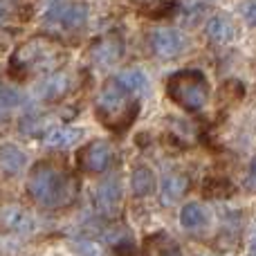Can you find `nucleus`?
Listing matches in <instances>:
<instances>
[{
	"instance_id": "1a4fd4ad",
	"label": "nucleus",
	"mask_w": 256,
	"mask_h": 256,
	"mask_svg": "<svg viewBox=\"0 0 256 256\" xmlns=\"http://www.w3.org/2000/svg\"><path fill=\"white\" fill-rule=\"evenodd\" d=\"M94 207L104 218H115L122 207V182L117 176H110L94 189Z\"/></svg>"
},
{
	"instance_id": "20e7f679",
	"label": "nucleus",
	"mask_w": 256,
	"mask_h": 256,
	"mask_svg": "<svg viewBox=\"0 0 256 256\" xmlns=\"http://www.w3.org/2000/svg\"><path fill=\"white\" fill-rule=\"evenodd\" d=\"M166 94L186 112H198L209 102V81L200 70L176 72L166 81Z\"/></svg>"
},
{
	"instance_id": "2eb2a0df",
	"label": "nucleus",
	"mask_w": 256,
	"mask_h": 256,
	"mask_svg": "<svg viewBox=\"0 0 256 256\" xmlns=\"http://www.w3.org/2000/svg\"><path fill=\"white\" fill-rule=\"evenodd\" d=\"M27 158H25V150L16 144H2L0 146V171L4 176H16L25 168Z\"/></svg>"
},
{
	"instance_id": "7ed1b4c3",
	"label": "nucleus",
	"mask_w": 256,
	"mask_h": 256,
	"mask_svg": "<svg viewBox=\"0 0 256 256\" xmlns=\"http://www.w3.org/2000/svg\"><path fill=\"white\" fill-rule=\"evenodd\" d=\"M140 110V97L130 92L126 86H122L117 79H108L102 86L94 102L97 120L110 132H124L135 122Z\"/></svg>"
},
{
	"instance_id": "5701e85b",
	"label": "nucleus",
	"mask_w": 256,
	"mask_h": 256,
	"mask_svg": "<svg viewBox=\"0 0 256 256\" xmlns=\"http://www.w3.org/2000/svg\"><path fill=\"white\" fill-rule=\"evenodd\" d=\"M4 112H7V110H4V108L0 106V120H2V115H4Z\"/></svg>"
},
{
	"instance_id": "412c9836",
	"label": "nucleus",
	"mask_w": 256,
	"mask_h": 256,
	"mask_svg": "<svg viewBox=\"0 0 256 256\" xmlns=\"http://www.w3.org/2000/svg\"><path fill=\"white\" fill-rule=\"evenodd\" d=\"M245 184H248V189H256V158L252 160V164H250V171H248V180H245Z\"/></svg>"
},
{
	"instance_id": "4468645a",
	"label": "nucleus",
	"mask_w": 256,
	"mask_h": 256,
	"mask_svg": "<svg viewBox=\"0 0 256 256\" xmlns=\"http://www.w3.org/2000/svg\"><path fill=\"white\" fill-rule=\"evenodd\" d=\"M0 220L12 232H32L34 230V218H32V214L27 212V209L18 207V204L4 207L2 214H0Z\"/></svg>"
},
{
	"instance_id": "a211bd4d",
	"label": "nucleus",
	"mask_w": 256,
	"mask_h": 256,
	"mask_svg": "<svg viewBox=\"0 0 256 256\" xmlns=\"http://www.w3.org/2000/svg\"><path fill=\"white\" fill-rule=\"evenodd\" d=\"M115 79L120 81L122 86H126L135 97H144V94L148 92V76H146L140 68H128V70L120 72Z\"/></svg>"
},
{
	"instance_id": "ddd939ff",
	"label": "nucleus",
	"mask_w": 256,
	"mask_h": 256,
	"mask_svg": "<svg viewBox=\"0 0 256 256\" xmlns=\"http://www.w3.org/2000/svg\"><path fill=\"white\" fill-rule=\"evenodd\" d=\"M142 256H182V250L173 236L158 232V234L146 236L142 245Z\"/></svg>"
},
{
	"instance_id": "4be33fe9",
	"label": "nucleus",
	"mask_w": 256,
	"mask_h": 256,
	"mask_svg": "<svg viewBox=\"0 0 256 256\" xmlns=\"http://www.w3.org/2000/svg\"><path fill=\"white\" fill-rule=\"evenodd\" d=\"M4 14H7V4H4V0H0V20L4 18Z\"/></svg>"
},
{
	"instance_id": "9d476101",
	"label": "nucleus",
	"mask_w": 256,
	"mask_h": 256,
	"mask_svg": "<svg viewBox=\"0 0 256 256\" xmlns=\"http://www.w3.org/2000/svg\"><path fill=\"white\" fill-rule=\"evenodd\" d=\"M72 88H74V79H72L70 72H52L36 88V97L43 99V102H56L63 94L70 92Z\"/></svg>"
},
{
	"instance_id": "9b49d317",
	"label": "nucleus",
	"mask_w": 256,
	"mask_h": 256,
	"mask_svg": "<svg viewBox=\"0 0 256 256\" xmlns=\"http://www.w3.org/2000/svg\"><path fill=\"white\" fill-rule=\"evenodd\" d=\"M189 191V178L184 173H166L160 184V200L164 207H171Z\"/></svg>"
},
{
	"instance_id": "f8f14e48",
	"label": "nucleus",
	"mask_w": 256,
	"mask_h": 256,
	"mask_svg": "<svg viewBox=\"0 0 256 256\" xmlns=\"http://www.w3.org/2000/svg\"><path fill=\"white\" fill-rule=\"evenodd\" d=\"M81 135H84L81 128L52 126L50 130L43 132V144L48 146V148H54V150H66V148H72V146L81 140Z\"/></svg>"
},
{
	"instance_id": "39448f33",
	"label": "nucleus",
	"mask_w": 256,
	"mask_h": 256,
	"mask_svg": "<svg viewBox=\"0 0 256 256\" xmlns=\"http://www.w3.org/2000/svg\"><path fill=\"white\" fill-rule=\"evenodd\" d=\"M88 22V0H45L43 25L50 30L72 34Z\"/></svg>"
},
{
	"instance_id": "6ab92c4d",
	"label": "nucleus",
	"mask_w": 256,
	"mask_h": 256,
	"mask_svg": "<svg viewBox=\"0 0 256 256\" xmlns=\"http://www.w3.org/2000/svg\"><path fill=\"white\" fill-rule=\"evenodd\" d=\"M207 209L198 202H186L180 212V222L184 230H200V227L207 225Z\"/></svg>"
},
{
	"instance_id": "f3484780",
	"label": "nucleus",
	"mask_w": 256,
	"mask_h": 256,
	"mask_svg": "<svg viewBox=\"0 0 256 256\" xmlns=\"http://www.w3.org/2000/svg\"><path fill=\"white\" fill-rule=\"evenodd\" d=\"M130 189L135 198H144L155 189V176L146 164H137L130 176Z\"/></svg>"
},
{
	"instance_id": "aec40b11",
	"label": "nucleus",
	"mask_w": 256,
	"mask_h": 256,
	"mask_svg": "<svg viewBox=\"0 0 256 256\" xmlns=\"http://www.w3.org/2000/svg\"><path fill=\"white\" fill-rule=\"evenodd\" d=\"M240 14H243V18L250 25L256 27V0H248V2L240 4Z\"/></svg>"
},
{
	"instance_id": "423d86ee",
	"label": "nucleus",
	"mask_w": 256,
	"mask_h": 256,
	"mask_svg": "<svg viewBox=\"0 0 256 256\" xmlns=\"http://www.w3.org/2000/svg\"><path fill=\"white\" fill-rule=\"evenodd\" d=\"M115 160L117 150L108 140H94L79 150V168L86 173H106L112 168Z\"/></svg>"
},
{
	"instance_id": "dca6fc26",
	"label": "nucleus",
	"mask_w": 256,
	"mask_h": 256,
	"mask_svg": "<svg viewBox=\"0 0 256 256\" xmlns=\"http://www.w3.org/2000/svg\"><path fill=\"white\" fill-rule=\"evenodd\" d=\"M207 36L216 43H230L232 38L236 36V27L232 22V18L227 16H212L207 20V27H204Z\"/></svg>"
},
{
	"instance_id": "0eeeda50",
	"label": "nucleus",
	"mask_w": 256,
	"mask_h": 256,
	"mask_svg": "<svg viewBox=\"0 0 256 256\" xmlns=\"http://www.w3.org/2000/svg\"><path fill=\"white\" fill-rule=\"evenodd\" d=\"M150 52L158 58H178L180 54L186 52L189 40L178 27H158L148 36Z\"/></svg>"
},
{
	"instance_id": "6e6552de",
	"label": "nucleus",
	"mask_w": 256,
	"mask_h": 256,
	"mask_svg": "<svg viewBox=\"0 0 256 256\" xmlns=\"http://www.w3.org/2000/svg\"><path fill=\"white\" fill-rule=\"evenodd\" d=\"M124 38L117 32L104 34L90 45V61L99 68H110L122 61L124 56Z\"/></svg>"
},
{
	"instance_id": "f03ea898",
	"label": "nucleus",
	"mask_w": 256,
	"mask_h": 256,
	"mask_svg": "<svg viewBox=\"0 0 256 256\" xmlns=\"http://www.w3.org/2000/svg\"><path fill=\"white\" fill-rule=\"evenodd\" d=\"M27 194L36 204L45 209L66 207L76 196V180L66 166L52 162H38L27 176Z\"/></svg>"
},
{
	"instance_id": "f257e3e1",
	"label": "nucleus",
	"mask_w": 256,
	"mask_h": 256,
	"mask_svg": "<svg viewBox=\"0 0 256 256\" xmlns=\"http://www.w3.org/2000/svg\"><path fill=\"white\" fill-rule=\"evenodd\" d=\"M68 58V50L61 40L52 36H32L14 50L9 58V72L14 79H32L40 74H52Z\"/></svg>"
}]
</instances>
